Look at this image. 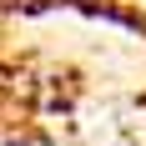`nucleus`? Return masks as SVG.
Masks as SVG:
<instances>
[]
</instances>
